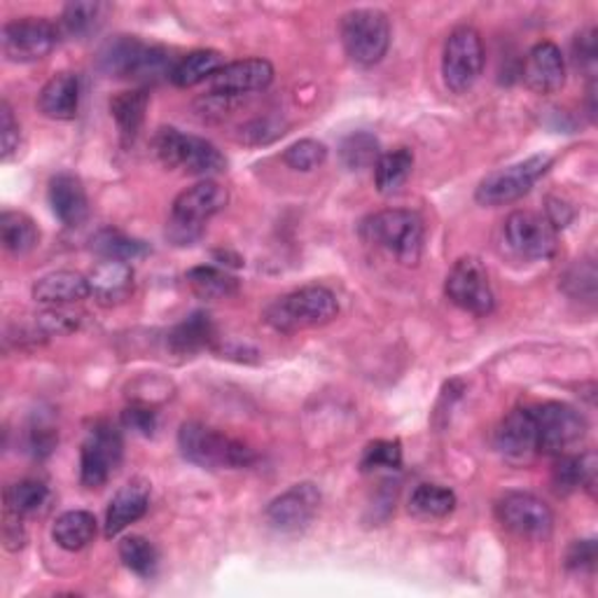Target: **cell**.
Listing matches in <instances>:
<instances>
[{
	"instance_id": "cell-26",
	"label": "cell",
	"mask_w": 598,
	"mask_h": 598,
	"mask_svg": "<svg viewBox=\"0 0 598 598\" xmlns=\"http://www.w3.org/2000/svg\"><path fill=\"white\" fill-rule=\"evenodd\" d=\"M150 96L146 89L119 92L110 98V115L125 143H131L146 122Z\"/></svg>"
},
{
	"instance_id": "cell-1",
	"label": "cell",
	"mask_w": 598,
	"mask_h": 598,
	"mask_svg": "<svg viewBox=\"0 0 598 598\" xmlns=\"http://www.w3.org/2000/svg\"><path fill=\"white\" fill-rule=\"evenodd\" d=\"M98 66L104 73L136 83H157L162 75L171 77L169 50L143 43L136 35H117L98 52Z\"/></svg>"
},
{
	"instance_id": "cell-22",
	"label": "cell",
	"mask_w": 598,
	"mask_h": 598,
	"mask_svg": "<svg viewBox=\"0 0 598 598\" xmlns=\"http://www.w3.org/2000/svg\"><path fill=\"white\" fill-rule=\"evenodd\" d=\"M87 278L92 295L102 307L125 305L134 292V269L122 260H104Z\"/></svg>"
},
{
	"instance_id": "cell-48",
	"label": "cell",
	"mask_w": 598,
	"mask_h": 598,
	"mask_svg": "<svg viewBox=\"0 0 598 598\" xmlns=\"http://www.w3.org/2000/svg\"><path fill=\"white\" fill-rule=\"evenodd\" d=\"M598 549L594 541H577L566 554V566L573 573H591L596 568Z\"/></svg>"
},
{
	"instance_id": "cell-13",
	"label": "cell",
	"mask_w": 598,
	"mask_h": 598,
	"mask_svg": "<svg viewBox=\"0 0 598 598\" xmlns=\"http://www.w3.org/2000/svg\"><path fill=\"white\" fill-rule=\"evenodd\" d=\"M495 516L510 533L528 541H547L554 528V514L541 498L524 491L505 493L495 505Z\"/></svg>"
},
{
	"instance_id": "cell-33",
	"label": "cell",
	"mask_w": 598,
	"mask_h": 598,
	"mask_svg": "<svg viewBox=\"0 0 598 598\" xmlns=\"http://www.w3.org/2000/svg\"><path fill=\"white\" fill-rule=\"evenodd\" d=\"M456 510V493L440 484H418L409 498V512L424 520H442Z\"/></svg>"
},
{
	"instance_id": "cell-42",
	"label": "cell",
	"mask_w": 598,
	"mask_h": 598,
	"mask_svg": "<svg viewBox=\"0 0 598 598\" xmlns=\"http://www.w3.org/2000/svg\"><path fill=\"white\" fill-rule=\"evenodd\" d=\"M564 290L570 297H580V299H589L594 302L596 297V267L591 260H583L577 263L575 267H570L562 281Z\"/></svg>"
},
{
	"instance_id": "cell-37",
	"label": "cell",
	"mask_w": 598,
	"mask_h": 598,
	"mask_svg": "<svg viewBox=\"0 0 598 598\" xmlns=\"http://www.w3.org/2000/svg\"><path fill=\"white\" fill-rule=\"evenodd\" d=\"M119 559L138 577H152L159 568V552L143 535H131L119 543Z\"/></svg>"
},
{
	"instance_id": "cell-4",
	"label": "cell",
	"mask_w": 598,
	"mask_h": 598,
	"mask_svg": "<svg viewBox=\"0 0 598 598\" xmlns=\"http://www.w3.org/2000/svg\"><path fill=\"white\" fill-rule=\"evenodd\" d=\"M178 447L190 463L204 470H236L255 461V451L248 445L196 421L181 426Z\"/></svg>"
},
{
	"instance_id": "cell-12",
	"label": "cell",
	"mask_w": 598,
	"mask_h": 598,
	"mask_svg": "<svg viewBox=\"0 0 598 598\" xmlns=\"http://www.w3.org/2000/svg\"><path fill=\"white\" fill-rule=\"evenodd\" d=\"M58 43V29L43 17L12 19L0 33L3 56L12 64H33L45 58Z\"/></svg>"
},
{
	"instance_id": "cell-36",
	"label": "cell",
	"mask_w": 598,
	"mask_h": 598,
	"mask_svg": "<svg viewBox=\"0 0 598 598\" xmlns=\"http://www.w3.org/2000/svg\"><path fill=\"white\" fill-rule=\"evenodd\" d=\"M339 157H342V164L349 171H365L376 167L378 157H382V148H378V141L372 134L353 131L342 141Z\"/></svg>"
},
{
	"instance_id": "cell-47",
	"label": "cell",
	"mask_w": 598,
	"mask_h": 598,
	"mask_svg": "<svg viewBox=\"0 0 598 598\" xmlns=\"http://www.w3.org/2000/svg\"><path fill=\"white\" fill-rule=\"evenodd\" d=\"M284 134H286L284 125H278L271 117H265V119H255V122L242 129V141L250 146H263V143H271L274 138Z\"/></svg>"
},
{
	"instance_id": "cell-14",
	"label": "cell",
	"mask_w": 598,
	"mask_h": 598,
	"mask_svg": "<svg viewBox=\"0 0 598 598\" xmlns=\"http://www.w3.org/2000/svg\"><path fill=\"white\" fill-rule=\"evenodd\" d=\"M445 292L451 302L472 316H487L493 311L495 299L489 284V274L477 257H461L447 274Z\"/></svg>"
},
{
	"instance_id": "cell-16",
	"label": "cell",
	"mask_w": 598,
	"mask_h": 598,
	"mask_svg": "<svg viewBox=\"0 0 598 598\" xmlns=\"http://www.w3.org/2000/svg\"><path fill=\"white\" fill-rule=\"evenodd\" d=\"M505 238L526 260H549L556 253V229L533 211H514L505 221Z\"/></svg>"
},
{
	"instance_id": "cell-11",
	"label": "cell",
	"mask_w": 598,
	"mask_h": 598,
	"mask_svg": "<svg viewBox=\"0 0 598 598\" xmlns=\"http://www.w3.org/2000/svg\"><path fill=\"white\" fill-rule=\"evenodd\" d=\"M533 418L537 430V453H568L587 435L585 416L564 403H545L535 407Z\"/></svg>"
},
{
	"instance_id": "cell-41",
	"label": "cell",
	"mask_w": 598,
	"mask_h": 598,
	"mask_svg": "<svg viewBox=\"0 0 598 598\" xmlns=\"http://www.w3.org/2000/svg\"><path fill=\"white\" fill-rule=\"evenodd\" d=\"M102 10H104L102 3H71L64 10L62 24H64L66 33H71L75 38H83L96 29L98 19H102Z\"/></svg>"
},
{
	"instance_id": "cell-39",
	"label": "cell",
	"mask_w": 598,
	"mask_h": 598,
	"mask_svg": "<svg viewBox=\"0 0 598 598\" xmlns=\"http://www.w3.org/2000/svg\"><path fill=\"white\" fill-rule=\"evenodd\" d=\"M325 159H328V148L321 141H313V138H302V141L292 143L284 152V162L292 171H302V173L323 167Z\"/></svg>"
},
{
	"instance_id": "cell-2",
	"label": "cell",
	"mask_w": 598,
	"mask_h": 598,
	"mask_svg": "<svg viewBox=\"0 0 598 598\" xmlns=\"http://www.w3.org/2000/svg\"><path fill=\"white\" fill-rule=\"evenodd\" d=\"M229 192L215 181H202L175 196L167 223V238L175 246H192L202 238L204 225L213 215L225 211Z\"/></svg>"
},
{
	"instance_id": "cell-8",
	"label": "cell",
	"mask_w": 598,
	"mask_h": 598,
	"mask_svg": "<svg viewBox=\"0 0 598 598\" xmlns=\"http://www.w3.org/2000/svg\"><path fill=\"white\" fill-rule=\"evenodd\" d=\"M549 154H533L520 164H510L489 173L484 181L477 185L474 199L482 206H508L520 202L524 194L533 190V185L549 171Z\"/></svg>"
},
{
	"instance_id": "cell-32",
	"label": "cell",
	"mask_w": 598,
	"mask_h": 598,
	"mask_svg": "<svg viewBox=\"0 0 598 598\" xmlns=\"http://www.w3.org/2000/svg\"><path fill=\"white\" fill-rule=\"evenodd\" d=\"M414 169V154L409 148H397L378 157L374 167V181L376 190L382 194H393L401 190Z\"/></svg>"
},
{
	"instance_id": "cell-38",
	"label": "cell",
	"mask_w": 598,
	"mask_h": 598,
	"mask_svg": "<svg viewBox=\"0 0 598 598\" xmlns=\"http://www.w3.org/2000/svg\"><path fill=\"white\" fill-rule=\"evenodd\" d=\"M403 468V445L397 440H374L365 447L361 458L363 472L401 470Z\"/></svg>"
},
{
	"instance_id": "cell-43",
	"label": "cell",
	"mask_w": 598,
	"mask_h": 598,
	"mask_svg": "<svg viewBox=\"0 0 598 598\" xmlns=\"http://www.w3.org/2000/svg\"><path fill=\"white\" fill-rule=\"evenodd\" d=\"M596 35H598L596 29H587L583 33H577L573 40V62L587 75H594L596 64H598V38Z\"/></svg>"
},
{
	"instance_id": "cell-27",
	"label": "cell",
	"mask_w": 598,
	"mask_h": 598,
	"mask_svg": "<svg viewBox=\"0 0 598 598\" xmlns=\"http://www.w3.org/2000/svg\"><path fill=\"white\" fill-rule=\"evenodd\" d=\"M94 537H96V516L87 510L64 512L52 526V541L66 552L85 549Z\"/></svg>"
},
{
	"instance_id": "cell-44",
	"label": "cell",
	"mask_w": 598,
	"mask_h": 598,
	"mask_svg": "<svg viewBox=\"0 0 598 598\" xmlns=\"http://www.w3.org/2000/svg\"><path fill=\"white\" fill-rule=\"evenodd\" d=\"M122 426L136 435L143 437H152L157 430V412L150 405H141V403H131L125 412H122Z\"/></svg>"
},
{
	"instance_id": "cell-5",
	"label": "cell",
	"mask_w": 598,
	"mask_h": 598,
	"mask_svg": "<svg viewBox=\"0 0 598 598\" xmlns=\"http://www.w3.org/2000/svg\"><path fill=\"white\" fill-rule=\"evenodd\" d=\"M363 234L388 250L403 265H418L424 255L426 227L421 215L405 209H386L370 215L363 223Z\"/></svg>"
},
{
	"instance_id": "cell-50",
	"label": "cell",
	"mask_w": 598,
	"mask_h": 598,
	"mask_svg": "<svg viewBox=\"0 0 598 598\" xmlns=\"http://www.w3.org/2000/svg\"><path fill=\"white\" fill-rule=\"evenodd\" d=\"M545 217L549 221V225L556 232H559V229H564L573 221V209L566 202H562V199L549 196L547 199V215Z\"/></svg>"
},
{
	"instance_id": "cell-9",
	"label": "cell",
	"mask_w": 598,
	"mask_h": 598,
	"mask_svg": "<svg viewBox=\"0 0 598 598\" xmlns=\"http://www.w3.org/2000/svg\"><path fill=\"white\" fill-rule=\"evenodd\" d=\"M484 71V45L472 26H458L449 33L442 54V77L449 92L466 94Z\"/></svg>"
},
{
	"instance_id": "cell-23",
	"label": "cell",
	"mask_w": 598,
	"mask_h": 598,
	"mask_svg": "<svg viewBox=\"0 0 598 598\" xmlns=\"http://www.w3.org/2000/svg\"><path fill=\"white\" fill-rule=\"evenodd\" d=\"M150 508V484L143 480H134L115 493L106 512V535L115 537L127 526L136 524L146 516Z\"/></svg>"
},
{
	"instance_id": "cell-24",
	"label": "cell",
	"mask_w": 598,
	"mask_h": 598,
	"mask_svg": "<svg viewBox=\"0 0 598 598\" xmlns=\"http://www.w3.org/2000/svg\"><path fill=\"white\" fill-rule=\"evenodd\" d=\"M38 108L45 117L68 122L79 108V79L75 73H56L38 94Z\"/></svg>"
},
{
	"instance_id": "cell-40",
	"label": "cell",
	"mask_w": 598,
	"mask_h": 598,
	"mask_svg": "<svg viewBox=\"0 0 598 598\" xmlns=\"http://www.w3.org/2000/svg\"><path fill=\"white\" fill-rule=\"evenodd\" d=\"M83 325V313H77L68 307H50L43 313L35 316V330L43 337L71 334Z\"/></svg>"
},
{
	"instance_id": "cell-17",
	"label": "cell",
	"mask_w": 598,
	"mask_h": 598,
	"mask_svg": "<svg viewBox=\"0 0 598 598\" xmlns=\"http://www.w3.org/2000/svg\"><path fill=\"white\" fill-rule=\"evenodd\" d=\"M274 83V66L267 58H242V62L225 64L211 79L209 87L213 96H244L250 92H263Z\"/></svg>"
},
{
	"instance_id": "cell-34",
	"label": "cell",
	"mask_w": 598,
	"mask_h": 598,
	"mask_svg": "<svg viewBox=\"0 0 598 598\" xmlns=\"http://www.w3.org/2000/svg\"><path fill=\"white\" fill-rule=\"evenodd\" d=\"M92 250L104 257V260H122L131 263L138 257L148 255V246L138 238H131L117 229H102L92 236Z\"/></svg>"
},
{
	"instance_id": "cell-20",
	"label": "cell",
	"mask_w": 598,
	"mask_h": 598,
	"mask_svg": "<svg viewBox=\"0 0 598 598\" xmlns=\"http://www.w3.org/2000/svg\"><path fill=\"white\" fill-rule=\"evenodd\" d=\"M33 299L40 305L47 307H71L83 302L92 295L89 288V278L77 274V271H68V269H58V271H50L45 276H40L38 281L33 284Z\"/></svg>"
},
{
	"instance_id": "cell-7",
	"label": "cell",
	"mask_w": 598,
	"mask_h": 598,
	"mask_svg": "<svg viewBox=\"0 0 598 598\" xmlns=\"http://www.w3.org/2000/svg\"><path fill=\"white\" fill-rule=\"evenodd\" d=\"M342 43L357 66H376L391 47V24L382 10H351L342 17Z\"/></svg>"
},
{
	"instance_id": "cell-18",
	"label": "cell",
	"mask_w": 598,
	"mask_h": 598,
	"mask_svg": "<svg viewBox=\"0 0 598 598\" xmlns=\"http://www.w3.org/2000/svg\"><path fill=\"white\" fill-rule=\"evenodd\" d=\"M495 449L505 461L526 466L537 453V430L533 409H512L495 430Z\"/></svg>"
},
{
	"instance_id": "cell-10",
	"label": "cell",
	"mask_w": 598,
	"mask_h": 598,
	"mask_svg": "<svg viewBox=\"0 0 598 598\" xmlns=\"http://www.w3.org/2000/svg\"><path fill=\"white\" fill-rule=\"evenodd\" d=\"M122 435L110 421H98L79 449V482L85 489H102L122 463Z\"/></svg>"
},
{
	"instance_id": "cell-49",
	"label": "cell",
	"mask_w": 598,
	"mask_h": 598,
	"mask_svg": "<svg viewBox=\"0 0 598 598\" xmlns=\"http://www.w3.org/2000/svg\"><path fill=\"white\" fill-rule=\"evenodd\" d=\"M24 516H17L6 510V524H3V541L8 549H22L26 545V531L22 524Z\"/></svg>"
},
{
	"instance_id": "cell-46",
	"label": "cell",
	"mask_w": 598,
	"mask_h": 598,
	"mask_svg": "<svg viewBox=\"0 0 598 598\" xmlns=\"http://www.w3.org/2000/svg\"><path fill=\"white\" fill-rule=\"evenodd\" d=\"M58 445V433L52 424L45 421H35L29 428V451L35 458H47Z\"/></svg>"
},
{
	"instance_id": "cell-35",
	"label": "cell",
	"mask_w": 598,
	"mask_h": 598,
	"mask_svg": "<svg viewBox=\"0 0 598 598\" xmlns=\"http://www.w3.org/2000/svg\"><path fill=\"white\" fill-rule=\"evenodd\" d=\"M50 503V489L40 480H22L6 491V510L17 516H31L45 510Z\"/></svg>"
},
{
	"instance_id": "cell-30",
	"label": "cell",
	"mask_w": 598,
	"mask_h": 598,
	"mask_svg": "<svg viewBox=\"0 0 598 598\" xmlns=\"http://www.w3.org/2000/svg\"><path fill=\"white\" fill-rule=\"evenodd\" d=\"M0 238L12 255H26L40 242V229L22 211H6L0 215Z\"/></svg>"
},
{
	"instance_id": "cell-31",
	"label": "cell",
	"mask_w": 598,
	"mask_h": 598,
	"mask_svg": "<svg viewBox=\"0 0 598 598\" xmlns=\"http://www.w3.org/2000/svg\"><path fill=\"white\" fill-rule=\"evenodd\" d=\"M188 284L202 299H211V302H217V299H229L238 292V281L227 274L221 267L213 265H202L188 271Z\"/></svg>"
},
{
	"instance_id": "cell-28",
	"label": "cell",
	"mask_w": 598,
	"mask_h": 598,
	"mask_svg": "<svg viewBox=\"0 0 598 598\" xmlns=\"http://www.w3.org/2000/svg\"><path fill=\"white\" fill-rule=\"evenodd\" d=\"M215 342V325L209 313L196 311L188 316L183 323H178L169 334V346L171 351L190 355L196 351H204Z\"/></svg>"
},
{
	"instance_id": "cell-3",
	"label": "cell",
	"mask_w": 598,
	"mask_h": 598,
	"mask_svg": "<svg viewBox=\"0 0 598 598\" xmlns=\"http://www.w3.org/2000/svg\"><path fill=\"white\" fill-rule=\"evenodd\" d=\"M339 313V302L325 286H305L284 297H276L265 311V321L276 332H299L323 328L332 323Z\"/></svg>"
},
{
	"instance_id": "cell-21",
	"label": "cell",
	"mask_w": 598,
	"mask_h": 598,
	"mask_svg": "<svg viewBox=\"0 0 598 598\" xmlns=\"http://www.w3.org/2000/svg\"><path fill=\"white\" fill-rule=\"evenodd\" d=\"M50 206L52 213L58 217V223L66 227H77L87 221L89 202L83 181L73 173H56L50 181Z\"/></svg>"
},
{
	"instance_id": "cell-45",
	"label": "cell",
	"mask_w": 598,
	"mask_h": 598,
	"mask_svg": "<svg viewBox=\"0 0 598 598\" xmlns=\"http://www.w3.org/2000/svg\"><path fill=\"white\" fill-rule=\"evenodd\" d=\"M19 141H22V129L14 119V113L8 102L0 104V146H3V159H8L17 152Z\"/></svg>"
},
{
	"instance_id": "cell-6",
	"label": "cell",
	"mask_w": 598,
	"mask_h": 598,
	"mask_svg": "<svg viewBox=\"0 0 598 598\" xmlns=\"http://www.w3.org/2000/svg\"><path fill=\"white\" fill-rule=\"evenodd\" d=\"M154 154L167 169H183L206 181L227 171V157L211 141L178 131L175 127H162L154 134Z\"/></svg>"
},
{
	"instance_id": "cell-15",
	"label": "cell",
	"mask_w": 598,
	"mask_h": 598,
	"mask_svg": "<svg viewBox=\"0 0 598 598\" xmlns=\"http://www.w3.org/2000/svg\"><path fill=\"white\" fill-rule=\"evenodd\" d=\"M321 501H323L321 489L313 482H299L284 491L281 495H276L267 505L265 512L267 524L278 533L305 531L318 514Z\"/></svg>"
},
{
	"instance_id": "cell-25",
	"label": "cell",
	"mask_w": 598,
	"mask_h": 598,
	"mask_svg": "<svg viewBox=\"0 0 598 598\" xmlns=\"http://www.w3.org/2000/svg\"><path fill=\"white\" fill-rule=\"evenodd\" d=\"M596 456L585 453V456H570L562 453L559 461H556L552 470V487L559 495H568L577 489H596Z\"/></svg>"
},
{
	"instance_id": "cell-19",
	"label": "cell",
	"mask_w": 598,
	"mask_h": 598,
	"mask_svg": "<svg viewBox=\"0 0 598 598\" xmlns=\"http://www.w3.org/2000/svg\"><path fill=\"white\" fill-rule=\"evenodd\" d=\"M524 79L535 94H554L566 85V62L562 50L549 40L537 43L524 64Z\"/></svg>"
},
{
	"instance_id": "cell-29",
	"label": "cell",
	"mask_w": 598,
	"mask_h": 598,
	"mask_svg": "<svg viewBox=\"0 0 598 598\" xmlns=\"http://www.w3.org/2000/svg\"><path fill=\"white\" fill-rule=\"evenodd\" d=\"M223 66L225 64H223V54L221 52L196 50V52H190L188 56H183L178 64H173L171 83L175 87L188 89V87L204 83V79H211Z\"/></svg>"
}]
</instances>
